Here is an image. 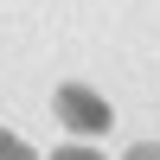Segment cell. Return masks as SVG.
I'll use <instances>...</instances> for the list:
<instances>
[{
  "mask_svg": "<svg viewBox=\"0 0 160 160\" xmlns=\"http://www.w3.org/2000/svg\"><path fill=\"white\" fill-rule=\"evenodd\" d=\"M51 102H58V115L77 128V135H102V128L115 122V109L96 96V90H83V83H58V90H51Z\"/></svg>",
  "mask_w": 160,
  "mask_h": 160,
  "instance_id": "obj_1",
  "label": "cell"
},
{
  "mask_svg": "<svg viewBox=\"0 0 160 160\" xmlns=\"http://www.w3.org/2000/svg\"><path fill=\"white\" fill-rule=\"evenodd\" d=\"M0 160H38L32 148H26V141L19 135H7V128H0Z\"/></svg>",
  "mask_w": 160,
  "mask_h": 160,
  "instance_id": "obj_2",
  "label": "cell"
},
{
  "mask_svg": "<svg viewBox=\"0 0 160 160\" xmlns=\"http://www.w3.org/2000/svg\"><path fill=\"white\" fill-rule=\"evenodd\" d=\"M51 160H102V154H96V148H83V141H71V148H58Z\"/></svg>",
  "mask_w": 160,
  "mask_h": 160,
  "instance_id": "obj_3",
  "label": "cell"
},
{
  "mask_svg": "<svg viewBox=\"0 0 160 160\" xmlns=\"http://www.w3.org/2000/svg\"><path fill=\"white\" fill-rule=\"evenodd\" d=\"M122 160H160V141H135V148H128Z\"/></svg>",
  "mask_w": 160,
  "mask_h": 160,
  "instance_id": "obj_4",
  "label": "cell"
}]
</instances>
